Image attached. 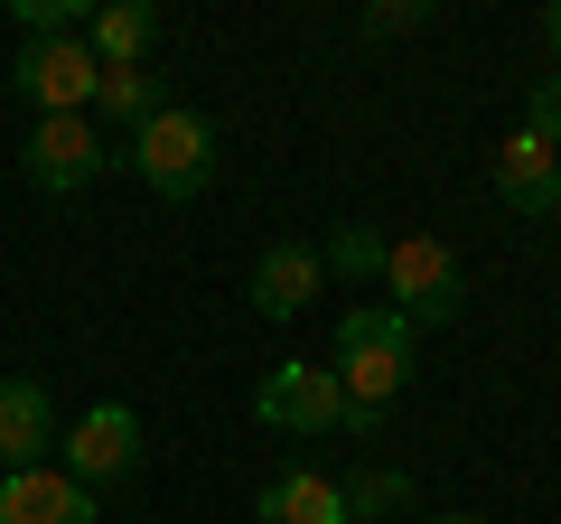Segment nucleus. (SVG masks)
<instances>
[{
    "label": "nucleus",
    "mask_w": 561,
    "mask_h": 524,
    "mask_svg": "<svg viewBox=\"0 0 561 524\" xmlns=\"http://www.w3.org/2000/svg\"><path fill=\"white\" fill-rule=\"evenodd\" d=\"M94 84H103V66L84 38H28L20 47V94L38 103V122L47 113H94Z\"/></svg>",
    "instance_id": "nucleus-6"
},
{
    "label": "nucleus",
    "mask_w": 561,
    "mask_h": 524,
    "mask_svg": "<svg viewBox=\"0 0 561 524\" xmlns=\"http://www.w3.org/2000/svg\"><path fill=\"white\" fill-rule=\"evenodd\" d=\"M84 47H94V66H150V47H160V10H150V0H103L94 29H84Z\"/></svg>",
    "instance_id": "nucleus-13"
},
{
    "label": "nucleus",
    "mask_w": 561,
    "mask_h": 524,
    "mask_svg": "<svg viewBox=\"0 0 561 524\" xmlns=\"http://www.w3.org/2000/svg\"><path fill=\"white\" fill-rule=\"evenodd\" d=\"M383 291H393V319H412V328H449V319H468V272H459V253H449L440 235H393L383 243V272H375Z\"/></svg>",
    "instance_id": "nucleus-2"
},
{
    "label": "nucleus",
    "mask_w": 561,
    "mask_h": 524,
    "mask_svg": "<svg viewBox=\"0 0 561 524\" xmlns=\"http://www.w3.org/2000/svg\"><path fill=\"white\" fill-rule=\"evenodd\" d=\"M253 422H262V431H346V384L328 375V365L290 356V365H272V375H262Z\"/></svg>",
    "instance_id": "nucleus-5"
},
{
    "label": "nucleus",
    "mask_w": 561,
    "mask_h": 524,
    "mask_svg": "<svg viewBox=\"0 0 561 524\" xmlns=\"http://www.w3.org/2000/svg\"><path fill=\"white\" fill-rule=\"evenodd\" d=\"M131 169H140L150 197H197V187L216 179V122L187 113V103H169L160 122L131 132Z\"/></svg>",
    "instance_id": "nucleus-3"
},
{
    "label": "nucleus",
    "mask_w": 561,
    "mask_h": 524,
    "mask_svg": "<svg viewBox=\"0 0 561 524\" xmlns=\"http://www.w3.org/2000/svg\"><path fill=\"white\" fill-rule=\"evenodd\" d=\"M0 524H94V487H76L66 468H0Z\"/></svg>",
    "instance_id": "nucleus-8"
},
{
    "label": "nucleus",
    "mask_w": 561,
    "mask_h": 524,
    "mask_svg": "<svg viewBox=\"0 0 561 524\" xmlns=\"http://www.w3.org/2000/svg\"><path fill=\"white\" fill-rule=\"evenodd\" d=\"M319 282H328L319 243H272V253L253 262V309L262 319H300V309L319 300Z\"/></svg>",
    "instance_id": "nucleus-11"
},
{
    "label": "nucleus",
    "mask_w": 561,
    "mask_h": 524,
    "mask_svg": "<svg viewBox=\"0 0 561 524\" xmlns=\"http://www.w3.org/2000/svg\"><path fill=\"white\" fill-rule=\"evenodd\" d=\"M57 449H66V478H76V487H122V478H140L150 431H140L131 403H84L76 422L57 431Z\"/></svg>",
    "instance_id": "nucleus-4"
},
{
    "label": "nucleus",
    "mask_w": 561,
    "mask_h": 524,
    "mask_svg": "<svg viewBox=\"0 0 561 524\" xmlns=\"http://www.w3.org/2000/svg\"><path fill=\"white\" fill-rule=\"evenodd\" d=\"M542 47H552V57H561V0H552V10H542Z\"/></svg>",
    "instance_id": "nucleus-19"
},
{
    "label": "nucleus",
    "mask_w": 561,
    "mask_h": 524,
    "mask_svg": "<svg viewBox=\"0 0 561 524\" xmlns=\"http://www.w3.org/2000/svg\"><path fill=\"white\" fill-rule=\"evenodd\" d=\"M337 497H346V524L412 515V478H402V468H356V478H337Z\"/></svg>",
    "instance_id": "nucleus-15"
},
{
    "label": "nucleus",
    "mask_w": 561,
    "mask_h": 524,
    "mask_svg": "<svg viewBox=\"0 0 561 524\" xmlns=\"http://www.w3.org/2000/svg\"><path fill=\"white\" fill-rule=\"evenodd\" d=\"M319 262H328V282H375V272H383V235H375V225H337Z\"/></svg>",
    "instance_id": "nucleus-16"
},
{
    "label": "nucleus",
    "mask_w": 561,
    "mask_h": 524,
    "mask_svg": "<svg viewBox=\"0 0 561 524\" xmlns=\"http://www.w3.org/2000/svg\"><path fill=\"white\" fill-rule=\"evenodd\" d=\"M28 179L47 187V197H66V187L103 179V141H94V113H47L38 132H28Z\"/></svg>",
    "instance_id": "nucleus-7"
},
{
    "label": "nucleus",
    "mask_w": 561,
    "mask_h": 524,
    "mask_svg": "<svg viewBox=\"0 0 561 524\" xmlns=\"http://www.w3.org/2000/svg\"><path fill=\"white\" fill-rule=\"evenodd\" d=\"M253 524H346V497H337V478H319V468H280V478L262 487Z\"/></svg>",
    "instance_id": "nucleus-12"
},
{
    "label": "nucleus",
    "mask_w": 561,
    "mask_h": 524,
    "mask_svg": "<svg viewBox=\"0 0 561 524\" xmlns=\"http://www.w3.org/2000/svg\"><path fill=\"white\" fill-rule=\"evenodd\" d=\"M328 375L346 384V403L383 412L402 384H412V319H393L383 300L346 309V319H337V365H328Z\"/></svg>",
    "instance_id": "nucleus-1"
},
{
    "label": "nucleus",
    "mask_w": 561,
    "mask_h": 524,
    "mask_svg": "<svg viewBox=\"0 0 561 524\" xmlns=\"http://www.w3.org/2000/svg\"><path fill=\"white\" fill-rule=\"evenodd\" d=\"M356 29L365 38H412V29H431V0H375Z\"/></svg>",
    "instance_id": "nucleus-18"
},
{
    "label": "nucleus",
    "mask_w": 561,
    "mask_h": 524,
    "mask_svg": "<svg viewBox=\"0 0 561 524\" xmlns=\"http://www.w3.org/2000/svg\"><path fill=\"white\" fill-rule=\"evenodd\" d=\"M496 197L515 206V216H561V160L534 141V132H515V141H496Z\"/></svg>",
    "instance_id": "nucleus-10"
},
{
    "label": "nucleus",
    "mask_w": 561,
    "mask_h": 524,
    "mask_svg": "<svg viewBox=\"0 0 561 524\" xmlns=\"http://www.w3.org/2000/svg\"><path fill=\"white\" fill-rule=\"evenodd\" d=\"M57 449V403L38 375H0V468H38Z\"/></svg>",
    "instance_id": "nucleus-9"
},
{
    "label": "nucleus",
    "mask_w": 561,
    "mask_h": 524,
    "mask_svg": "<svg viewBox=\"0 0 561 524\" xmlns=\"http://www.w3.org/2000/svg\"><path fill=\"white\" fill-rule=\"evenodd\" d=\"M431 524H486V515H431Z\"/></svg>",
    "instance_id": "nucleus-20"
},
{
    "label": "nucleus",
    "mask_w": 561,
    "mask_h": 524,
    "mask_svg": "<svg viewBox=\"0 0 561 524\" xmlns=\"http://www.w3.org/2000/svg\"><path fill=\"white\" fill-rule=\"evenodd\" d=\"M524 132H534L542 150H561V76H534V94H524Z\"/></svg>",
    "instance_id": "nucleus-17"
},
{
    "label": "nucleus",
    "mask_w": 561,
    "mask_h": 524,
    "mask_svg": "<svg viewBox=\"0 0 561 524\" xmlns=\"http://www.w3.org/2000/svg\"><path fill=\"white\" fill-rule=\"evenodd\" d=\"M94 113H113V122H160L169 113V76H150V66H103V84H94Z\"/></svg>",
    "instance_id": "nucleus-14"
}]
</instances>
